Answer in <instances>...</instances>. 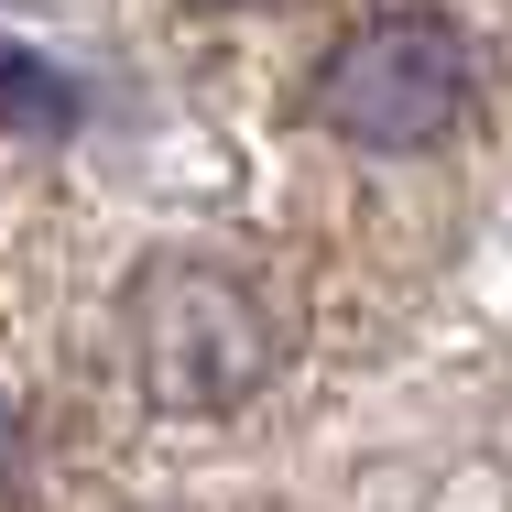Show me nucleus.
Here are the masks:
<instances>
[{
	"instance_id": "7ed1b4c3",
	"label": "nucleus",
	"mask_w": 512,
	"mask_h": 512,
	"mask_svg": "<svg viewBox=\"0 0 512 512\" xmlns=\"http://www.w3.org/2000/svg\"><path fill=\"white\" fill-rule=\"evenodd\" d=\"M77 120V77H55L33 44L0 33V131H66Z\"/></svg>"
},
{
	"instance_id": "f03ea898",
	"label": "nucleus",
	"mask_w": 512,
	"mask_h": 512,
	"mask_svg": "<svg viewBox=\"0 0 512 512\" xmlns=\"http://www.w3.org/2000/svg\"><path fill=\"white\" fill-rule=\"evenodd\" d=\"M469 109V44L436 11H382L316 66V120L360 153H425Z\"/></svg>"
},
{
	"instance_id": "f257e3e1",
	"label": "nucleus",
	"mask_w": 512,
	"mask_h": 512,
	"mask_svg": "<svg viewBox=\"0 0 512 512\" xmlns=\"http://www.w3.org/2000/svg\"><path fill=\"white\" fill-rule=\"evenodd\" d=\"M131 371L175 414H229L273 371V316L218 262H153L131 273Z\"/></svg>"
}]
</instances>
